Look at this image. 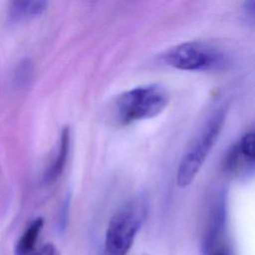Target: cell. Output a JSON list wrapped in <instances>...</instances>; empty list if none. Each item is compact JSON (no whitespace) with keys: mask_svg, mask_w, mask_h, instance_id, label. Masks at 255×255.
<instances>
[{"mask_svg":"<svg viewBox=\"0 0 255 255\" xmlns=\"http://www.w3.org/2000/svg\"><path fill=\"white\" fill-rule=\"evenodd\" d=\"M225 117L226 110L224 108L216 110L183 153L175 176L176 184L179 187H187L196 177L221 133Z\"/></svg>","mask_w":255,"mask_h":255,"instance_id":"3","label":"cell"},{"mask_svg":"<svg viewBox=\"0 0 255 255\" xmlns=\"http://www.w3.org/2000/svg\"><path fill=\"white\" fill-rule=\"evenodd\" d=\"M70 140H71L70 128L68 127H65L61 131L57 156L55 157L53 162L50 164V166L46 169L43 176V181L46 184L55 182L59 178V176L62 174L68 159V154L70 150Z\"/></svg>","mask_w":255,"mask_h":255,"instance_id":"5","label":"cell"},{"mask_svg":"<svg viewBox=\"0 0 255 255\" xmlns=\"http://www.w3.org/2000/svg\"><path fill=\"white\" fill-rule=\"evenodd\" d=\"M31 74H32V65H31V62L26 59L18 65L15 71L16 84L19 86L25 85L30 80Z\"/></svg>","mask_w":255,"mask_h":255,"instance_id":"9","label":"cell"},{"mask_svg":"<svg viewBox=\"0 0 255 255\" xmlns=\"http://www.w3.org/2000/svg\"><path fill=\"white\" fill-rule=\"evenodd\" d=\"M33 255H59L56 247L52 243H47L42 246L38 251H36Z\"/></svg>","mask_w":255,"mask_h":255,"instance_id":"12","label":"cell"},{"mask_svg":"<svg viewBox=\"0 0 255 255\" xmlns=\"http://www.w3.org/2000/svg\"><path fill=\"white\" fill-rule=\"evenodd\" d=\"M149 210L146 194L139 193L124 203L111 217L105 235L106 255H128Z\"/></svg>","mask_w":255,"mask_h":255,"instance_id":"1","label":"cell"},{"mask_svg":"<svg viewBox=\"0 0 255 255\" xmlns=\"http://www.w3.org/2000/svg\"><path fill=\"white\" fill-rule=\"evenodd\" d=\"M142 255H147V254H145V253H144V254H142Z\"/></svg>","mask_w":255,"mask_h":255,"instance_id":"15","label":"cell"},{"mask_svg":"<svg viewBox=\"0 0 255 255\" xmlns=\"http://www.w3.org/2000/svg\"><path fill=\"white\" fill-rule=\"evenodd\" d=\"M255 134L253 130H250L246 132L240 140L236 143L240 152L242 155L250 162L254 163V157H255Z\"/></svg>","mask_w":255,"mask_h":255,"instance_id":"7","label":"cell"},{"mask_svg":"<svg viewBox=\"0 0 255 255\" xmlns=\"http://www.w3.org/2000/svg\"><path fill=\"white\" fill-rule=\"evenodd\" d=\"M206 251H207V254H208V255H228V254L226 253V251H225L222 247L217 246L216 244H215V245H212V246L209 247V248H207Z\"/></svg>","mask_w":255,"mask_h":255,"instance_id":"14","label":"cell"},{"mask_svg":"<svg viewBox=\"0 0 255 255\" xmlns=\"http://www.w3.org/2000/svg\"><path fill=\"white\" fill-rule=\"evenodd\" d=\"M34 0H12L10 7V18L14 21L19 20L28 13L29 7Z\"/></svg>","mask_w":255,"mask_h":255,"instance_id":"8","label":"cell"},{"mask_svg":"<svg viewBox=\"0 0 255 255\" xmlns=\"http://www.w3.org/2000/svg\"><path fill=\"white\" fill-rule=\"evenodd\" d=\"M168 102V92L161 85L136 87L122 93L116 99V118L122 125L153 119L165 110Z\"/></svg>","mask_w":255,"mask_h":255,"instance_id":"2","label":"cell"},{"mask_svg":"<svg viewBox=\"0 0 255 255\" xmlns=\"http://www.w3.org/2000/svg\"><path fill=\"white\" fill-rule=\"evenodd\" d=\"M243 9H244L245 15L248 16L249 20L253 23V20H254V0H245Z\"/></svg>","mask_w":255,"mask_h":255,"instance_id":"13","label":"cell"},{"mask_svg":"<svg viewBox=\"0 0 255 255\" xmlns=\"http://www.w3.org/2000/svg\"><path fill=\"white\" fill-rule=\"evenodd\" d=\"M69 206H70V197L68 196L66 200L64 201L63 208L61 211V217H60V228L63 230L66 227L67 221H68V214H69Z\"/></svg>","mask_w":255,"mask_h":255,"instance_id":"11","label":"cell"},{"mask_svg":"<svg viewBox=\"0 0 255 255\" xmlns=\"http://www.w3.org/2000/svg\"><path fill=\"white\" fill-rule=\"evenodd\" d=\"M46 8V0H34L29 7L28 13L30 15H39Z\"/></svg>","mask_w":255,"mask_h":255,"instance_id":"10","label":"cell"},{"mask_svg":"<svg viewBox=\"0 0 255 255\" xmlns=\"http://www.w3.org/2000/svg\"><path fill=\"white\" fill-rule=\"evenodd\" d=\"M43 225L44 219L42 217H38L30 223L16 245L15 255H29L32 252Z\"/></svg>","mask_w":255,"mask_h":255,"instance_id":"6","label":"cell"},{"mask_svg":"<svg viewBox=\"0 0 255 255\" xmlns=\"http://www.w3.org/2000/svg\"><path fill=\"white\" fill-rule=\"evenodd\" d=\"M165 65L182 71H207L223 68L227 56L203 41H188L168 49L162 55Z\"/></svg>","mask_w":255,"mask_h":255,"instance_id":"4","label":"cell"}]
</instances>
